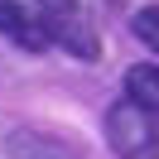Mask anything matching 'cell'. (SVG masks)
Masks as SVG:
<instances>
[{"label":"cell","instance_id":"obj_1","mask_svg":"<svg viewBox=\"0 0 159 159\" xmlns=\"http://www.w3.org/2000/svg\"><path fill=\"white\" fill-rule=\"evenodd\" d=\"M106 145L116 159H159V120L149 111L120 101L106 111Z\"/></svg>","mask_w":159,"mask_h":159},{"label":"cell","instance_id":"obj_3","mask_svg":"<svg viewBox=\"0 0 159 159\" xmlns=\"http://www.w3.org/2000/svg\"><path fill=\"white\" fill-rule=\"evenodd\" d=\"M0 34L29 53L48 48V24H43V10L34 0H0Z\"/></svg>","mask_w":159,"mask_h":159},{"label":"cell","instance_id":"obj_5","mask_svg":"<svg viewBox=\"0 0 159 159\" xmlns=\"http://www.w3.org/2000/svg\"><path fill=\"white\" fill-rule=\"evenodd\" d=\"M125 101L149 116H159V68L154 63H135L125 68Z\"/></svg>","mask_w":159,"mask_h":159},{"label":"cell","instance_id":"obj_2","mask_svg":"<svg viewBox=\"0 0 159 159\" xmlns=\"http://www.w3.org/2000/svg\"><path fill=\"white\" fill-rule=\"evenodd\" d=\"M48 24V43H63L72 58H101V39L82 15V0H34Z\"/></svg>","mask_w":159,"mask_h":159},{"label":"cell","instance_id":"obj_6","mask_svg":"<svg viewBox=\"0 0 159 159\" xmlns=\"http://www.w3.org/2000/svg\"><path fill=\"white\" fill-rule=\"evenodd\" d=\"M130 29H135V39L145 43V48H154V53H159V5H145V10H135Z\"/></svg>","mask_w":159,"mask_h":159},{"label":"cell","instance_id":"obj_4","mask_svg":"<svg viewBox=\"0 0 159 159\" xmlns=\"http://www.w3.org/2000/svg\"><path fill=\"white\" fill-rule=\"evenodd\" d=\"M5 154L10 159H82V149L63 135H48V130H10Z\"/></svg>","mask_w":159,"mask_h":159}]
</instances>
